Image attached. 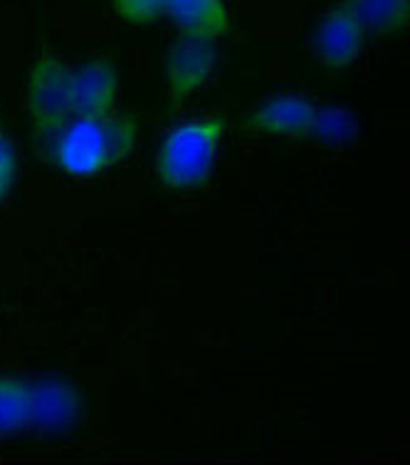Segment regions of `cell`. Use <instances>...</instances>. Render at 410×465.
Wrapping results in <instances>:
<instances>
[{
    "mask_svg": "<svg viewBox=\"0 0 410 465\" xmlns=\"http://www.w3.org/2000/svg\"><path fill=\"white\" fill-rule=\"evenodd\" d=\"M142 122L136 114L74 116L54 132L50 156L70 176H99L134 152Z\"/></svg>",
    "mask_w": 410,
    "mask_h": 465,
    "instance_id": "6da1fadb",
    "label": "cell"
},
{
    "mask_svg": "<svg viewBox=\"0 0 410 465\" xmlns=\"http://www.w3.org/2000/svg\"><path fill=\"white\" fill-rule=\"evenodd\" d=\"M223 114H208L171 129L156 156V179L171 191H196L210 179L215 156L223 142Z\"/></svg>",
    "mask_w": 410,
    "mask_h": 465,
    "instance_id": "7a4b0ae2",
    "label": "cell"
},
{
    "mask_svg": "<svg viewBox=\"0 0 410 465\" xmlns=\"http://www.w3.org/2000/svg\"><path fill=\"white\" fill-rule=\"evenodd\" d=\"M27 112L43 134H54L72 116V67L57 53H40L27 72Z\"/></svg>",
    "mask_w": 410,
    "mask_h": 465,
    "instance_id": "3957f363",
    "label": "cell"
},
{
    "mask_svg": "<svg viewBox=\"0 0 410 465\" xmlns=\"http://www.w3.org/2000/svg\"><path fill=\"white\" fill-rule=\"evenodd\" d=\"M218 63V47L213 40L181 35L173 40L163 57V77L169 92L171 107H181L186 99L205 87Z\"/></svg>",
    "mask_w": 410,
    "mask_h": 465,
    "instance_id": "277c9868",
    "label": "cell"
},
{
    "mask_svg": "<svg viewBox=\"0 0 410 465\" xmlns=\"http://www.w3.org/2000/svg\"><path fill=\"white\" fill-rule=\"evenodd\" d=\"M319 119V109L302 94H277L242 116L240 129L250 136L309 139Z\"/></svg>",
    "mask_w": 410,
    "mask_h": 465,
    "instance_id": "5b68a950",
    "label": "cell"
},
{
    "mask_svg": "<svg viewBox=\"0 0 410 465\" xmlns=\"http://www.w3.org/2000/svg\"><path fill=\"white\" fill-rule=\"evenodd\" d=\"M364 27L339 3L324 13L312 33V57L321 70L341 72L356 63L366 45Z\"/></svg>",
    "mask_w": 410,
    "mask_h": 465,
    "instance_id": "8992f818",
    "label": "cell"
},
{
    "mask_svg": "<svg viewBox=\"0 0 410 465\" xmlns=\"http://www.w3.org/2000/svg\"><path fill=\"white\" fill-rule=\"evenodd\" d=\"M119 94V70L114 57L99 54L72 67V116H107Z\"/></svg>",
    "mask_w": 410,
    "mask_h": 465,
    "instance_id": "52a82bcc",
    "label": "cell"
},
{
    "mask_svg": "<svg viewBox=\"0 0 410 465\" xmlns=\"http://www.w3.org/2000/svg\"><path fill=\"white\" fill-rule=\"evenodd\" d=\"M169 15L181 35L200 40H220L230 33V13L223 0H169Z\"/></svg>",
    "mask_w": 410,
    "mask_h": 465,
    "instance_id": "ba28073f",
    "label": "cell"
},
{
    "mask_svg": "<svg viewBox=\"0 0 410 465\" xmlns=\"http://www.w3.org/2000/svg\"><path fill=\"white\" fill-rule=\"evenodd\" d=\"M366 35L403 37L410 30V0H339Z\"/></svg>",
    "mask_w": 410,
    "mask_h": 465,
    "instance_id": "9c48e42d",
    "label": "cell"
},
{
    "mask_svg": "<svg viewBox=\"0 0 410 465\" xmlns=\"http://www.w3.org/2000/svg\"><path fill=\"white\" fill-rule=\"evenodd\" d=\"M30 391H33V426L64 429L80 411L77 391L60 379L37 381L30 386Z\"/></svg>",
    "mask_w": 410,
    "mask_h": 465,
    "instance_id": "30bf717a",
    "label": "cell"
},
{
    "mask_svg": "<svg viewBox=\"0 0 410 465\" xmlns=\"http://www.w3.org/2000/svg\"><path fill=\"white\" fill-rule=\"evenodd\" d=\"M33 426V391L13 374H0V436Z\"/></svg>",
    "mask_w": 410,
    "mask_h": 465,
    "instance_id": "8fae6325",
    "label": "cell"
},
{
    "mask_svg": "<svg viewBox=\"0 0 410 465\" xmlns=\"http://www.w3.org/2000/svg\"><path fill=\"white\" fill-rule=\"evenodd\" d=\"M112 8L129 25H151L166 15L169 0H112Z\"/></svg>",
    "mask_w": 410,
    "mask_h": 465,
    "instance_id": "7c38bea8",
    "label": "cell"
},
{
    "mask_svg": "<svg viewBox=\"0 0 410 465\" xmlns=\"http://www.w3.org/2000/svg\"><path fill=\"white\" fill-rule=\"evenodd\" d=\"M15 179V149L3 132H0V201L8 196Z\"/></svg>",
    "mask_w": 410,
    "mask_h": 465,
    "instance_id": "4fadbf2b",
    "label": "cell"
}]
</instances>
